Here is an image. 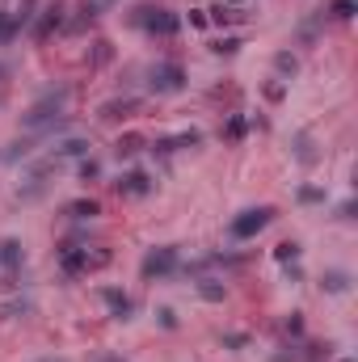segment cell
I'll list each match as a JSON object with an SVG mask.
<instances>
[{
  "label": "cell",
  "mask_w": 358,
  "mask_h": 362,
  "mask_svg": "<svg viewBox=\"0 0 358 362\" xmlns=\"http://www.w3.org/2000/svg\"><path fill=\"white\" fill-rule=\"evenodd\" d=\"M131 21L143 26L147 34H156V38H173V34L181 30V17L169 13V9H156V5H139V9L131 13Z\"/></svg>",
  "instance_id": "6da1fadb"
},
{
  "label": "cell",
  "mask_w": 358,
  "mask_h": 362,
  "mask_svg": "<svg viewBox=\"0 0 358 362\" xmlns=\"http://www.w3.org/2000/svg\"><path fill=\"white\" fill-rule=\"evenodd\" d=\"M147 89L152 93H181L186 89V68L173 64V60H161L147 68Z\"/></svg>",
  "instance_id": "7a4b0ae2"
},
{
  "label": "cell",
  "mask_w": 358,
  "mask_h": 362,
  "mask_svg": "<svg viewBox=\"0 0 358 362\" xmlns=\"http://www.w3.org/2000/svg\"><path fill=\"white\" fill-rule=\"evenodd\" d=\"M270 219H274V206H249V211H240V215L232 219L228 232H232V240H253Z\"/></svg>",
  "instance_id": "3957f363"
},
{
  "label": "cell",
  "mask_w": 358,
  "mask_h": 362,
  "mask_svg": "<svg viewBox=\"0 0 358 362\" xmlns=\"http://www.w3.org/2000/svg\"><path fill=\"white\" fill-rule=\"evenodd\" d=\"M177 266H181V262H177V248H169V244H165V248H152V253L143 257V278H147V282H152V278H173Z\"/></svg>",
  "instance_id": "277c9868"
},
{
  "label": "cell",
  "mask_w": 358,
  "mask_h": 362,
  "mask_svg": "<svg viewBox=\"0 0 358 362\" xmlns=\"http://www.w3.org/2000/svg\"><path fill=\"white\" fill-rule=\"evenodd\" d=\"M114 190H118L123 198H143V194H152V190H156V181H152L143 169H127V173L114 181Z\"/></svg>",
  "instance_id": "5b68a950"
},
{
  "label": "cell",
  "mask_w": 358,
  "mask_h": 362,
  "mask_svg": "<svg viewBox=\"0 0 358 362\" xmlns=\"http://www.w3.org/2000/svg\"><path fill=\"white\" fill-rule=\"evenodd\" d=\"M60 274H64V278L89 274V262H84V248H80V244H60Z\"/></svg>",
  "instance_id": "8992f818"
},
{
  "label": "cell",
  "mask_w": 358,
  "mask_h": 362,
  "mask_svg": "<svg viewBox=\"0 0 358 362\" xmlns=\"http://www.w3.org/2000/svg\"><path fill=\"white\" fill-rule=\"evenodd\" d=\"M139 110V97H114V101H106V106L97 110V118L101 123H123V118H131Z\"/></svg>",
  "instance_id": "52a82bcc"
},
{
  "label": "cell",
  "mask_w": 358,
  "mask_h": 362,
  "mask_svg": "<svg viewBox=\"0 0 358 362\" xmlns=\"http://www.w3.org/2000/svg\"><path fill=\"white\" fill-rule=\"evenodd\" d=\"M291 152H295V161H299L303 169H312V165L321 161V152H316V143H312L308 131H295V135H291Z\"/></svg>",
  "instance_id": "ba28073f"
},
{
  "label": "cell",
  "mask_w": 358,
  "mask_h": 362,
  "mask_svg": "<svg viewBox=\"0 0 358 362\" xmlns=\"http://www.w3.org/2000/svg\"><path fill=\"white\" fill-rule=\"evenodd\" d=\"M101 299H106V307H110V316H114V320H131V316H135V299H131V295L106 287V291H101Z\"/></svg>",
  "instance_id": "9c48e42d"
},
{
  "label": "cell",
  "mask_w": 358,
  "mask_h": 362,
  "mask_svg": "<svg viewBox=\"0 0 358 362\" xmlns=\"http://www.w3.org/2000/svg\"><path fill=\"white\" fill-rule=\"evenodd\" d=\"M84 161L89 156V139H80V135H72V139H60L55 147H51V161Z\"/></svg>",
  "instance_id": "30bf717a"
},
{
  "label": "cell",
  "mask_w": 358,
  "mask_h": 362,
  "mask_svg": "<svg viewBox=\"0 0 358 362\" xmlns=\"http://www.w3.org/2000/svg\"><path fill=\"white\" fill-rule=\"evenodd\" d=\"M64 215H68V219H76V224L97 219V215H101V202H97V198H76V202H68V206H64Z\"/></svg>",
  "instance_id": "8fae6325"
},
{
  "label": "cell",
  "mask_w": 358,
  "mask_h": 362,
  "mask_svg": "<svg viewBox=\"0 0 358 362\" xmlns=\"http://www.w3.org/2000/svg\"><path fill=\"white\" fill-rule=\"evenodd\" d=\"M34 147H38V135H21V139H13V143L5 147V161H9V165H21V161L34 156Z\"/></svg>",
  "instance_id": "7c38bea8"
},
{
  "label": "cell",
  "mask_w": 358,
  "mask_h": 362,
  "mask_svg": "<svg viewBox=\"0 0 358 362\" xmlns=\"http://www.w3.org/2000/svg\"><path fill=\"white\" fill-rule=\"evenodd\" d=\"M194 291H198V299H207V303H224V295H228V287L220 278H194Z\"/></svg>",
  "instance_id": "4fadbf2b"
},
{
  "label": "cell",
  "mask_w": 358,
  "mask_h": 362,
  "mask_svg": "<svg viewBox=\"0 0 358 362\" xmlns=\"http://www.w3.org/2000/svg\"><path fill=\"white\" fill-rule=\"evenodd\" d=\"M34 17H38V0H21V5L9 13V26H13V34H21V30L34 21Z\"/></svg>",
  "instance_id": "5bb4252c"
},
{
  "label": "cell",
  "mask_w": 358,
  "mask_h": 362,
  "mask_svg": "<svg viewBox=\"0 0 358 362\" xmlns=\"http://www.w3.org/2000/svg\"><path fill=\"white\" fill-rule=\"evenodd\" d=\"M60 21H64V9H60V5H51V9H42V17H38V21H34V38H38V42H42V38H46V34H51V30H55V26H60Z\"/></svg>",
  "instance_id": "9a60e30c"
},
{
  "label": "cell",
  "mask_w": 358,
  "mask_h": 362,
  "mask_svg": "<svg viewBox=\"0 0 358 362\" xmlns=\"http://www.w3.org/2000/svg\"><path fill=\"white\" fill-rule=\"evenodd\" d=\"M321 291L325 295H346L350 291V274L346 270H325L321 274Z\"/></svg>",
  "instance_id": "2e32d148"
},
{
  "label": "cell",
  "mask_w": 358,
  "mask_h": 362,
  "mask_svg": "<svg viewBox=\"0 0 358 362\" xmlns=\"http://www.w3.org/2000/svg\"><path fill=\"white\" fill-rule=\"evenodd\" d=\"M143 147H147V139H143V135H123V139L114 143V156H118V161H131L135 152H143Z\"/></svg>",
  "instance_id": "e0dca14e"
},
{
  "label": "cell",
  "mask_w": 358,
  "mask_h": 362,
  "mask_svg": "<svg viewBox=\"0 0 358 362\" xmlns=\"http://www.w3.org/2000/svg\"><path fill=\"white\" fill-rule=\"evenodd\" d=\"M110 60H114V46H110L106 38H97V42H93V55H89V68H106Z\"/></svg>",
  "instance_id": "ac0fdd59"
},
{
  "label": "cell",
  "mask_w": 358,
  "mask_h": 362,
  "mask_svg": "<svg viewBox=\"0 0 358 362\" xmlns=\"http://www.w3.org/2000/svg\"><path fill=\"white\" fill-rule=\"evenodd\" d=\"M299 257H303V244H299V240H283V244L274 248V262H283V266L299 262Z\"/></svg>",
  "instance_id": "d6986e66"
},
{
  "label": "cell",
  "mask_w": 358,
  "mask_h": 362,
  "mask_svg": "<svg viewBox=\"0 0 358 362\" xmlns=\"http://www.w3.org/2000/svg\"><path fill=\"white\" fill-rule=\"evenodd\" d=\"M207 21H215V26H236V21H244V9H228V5H215Z\"/></svg>",
  "instance_id": "ffe728a7"
},
{
  "label": "cell",
  "mask_w": 358,
  "mask_h": 362,
  "mask_svg": "<svg viewBox=\"0 0 358 362\" xmlns=\"http://www.w3.org/2000/svg\"><path fill=\"white\" fill-rule=\"evenodd\" d=\"M244 131H249V118H244V114H232V118L224 123V139H228V143H240Z\"/></svg>",
  "instance_id": "44dd1931"
},
{
  "label": "cell",
  "mask_w": 358,
  "mask_h": 362,
  "mask_svg": "<svg viewBox=\"0 0 358 362\" xmlns=\"http://www.w3.org/2000/svg\"><path fill=\"white\" fill-rule=\"evenodd\" d=\"M274 72H278L283 80H291V76L299 72V60L291 55V51H278V55H274Z\"/></svg>",
  "instance_id": "7402d4cb"
},
{
  "label": "cell",
  "mask_w": 358,
  "mask_h": 362,
  "mask_svg": "<svg viewBox=\"0 0 358 362\" xmlns=\"http://www.w3.org/2000/svg\"><path fill=\"white\" fill-rule=\"evenodd\" d=\"M30 312H34V303H30V299H13V303H5V312H0V316L21 320V316H30Z\"/></svg>",
  "instance_id": "603a6c76"
},
{
  "label": "cell",
  "mask_w": 358,
  "mask_h": 362,
  "mask_svg": "<svg viewBox=\"0 0 358 362\" xmlns=\"http://www.w3.org/2000/svg\"><path fill=\"white\" fill-rule=\"evenodd\" d=\"M303 206H316V202H325V190L321 185H299V194H295Z\"/></svg>",
  "instance_id": "cb8c5ba5"
},
{
  "label": "cell",
  "mask_w": 358,
  "mask_h": 362,
  "mask_svg": "<svg viewBox=\"0 0 358 362\" xmlns=\"http://www.w3.org/2000/svg\"><path fill=\"white\" fill-rule=\"evenodd\" d=\"M198 143H202V131H194V127L181 131V135H173V147H177V152H181V147H198Z\"/></svg>",
  "instance_id": "d4e9b609"
},
{
  "label": "cell",
  "mask_w": 358,
  "mask_h": 362,
  "mask_svg": "<svg viewBox=\"0 0 358 362\" xmlns=\"http://www.w3.org/2000/svg\"><path fill=\"white\" fill-rule=\"evenodd\" d=\"M84 262H89V270H106L110 266V248H97V253L84 248Z\"/></svg>",
  "instance_id": "484cf974"
},
{
  "label": "cell",
  "mask_w": 358,
  "mask_h": 362,
  "mask_svg": "<svg viewBox=\"0 0 358 362\" xmlns=\"http://www.w3.org/2000/svg\"><path fill=\"white\" fill-rule=\"evenodd\" d=\"M97 177H101V161L84 156V161H80V181H97Z\"/></svg>",
  "instance_id": "4316f807"
},
{
  "label": "cell",
  "mask_w": 358,
  "mask_h": 362,
  "mask_svg": "<svg viewBox=\"0 0 358 362\" xmlns=\"http://www.w3.org/2000/svg\"><path fill=\"white\" fill-rule=\"evenodd\" d=\"M329 13H333L337 21H350V17H354V0H333Z\"/></svg>",
  "instance_id": "83f0119b"
},
{
  "label": "cell",
  "mask_w": 358,
  "mask_h": 362,
  "mask_svg": "<svg viewBox=\"0 0 358 362\" xmlns=\"http://www.w3.org/2000/svg\"><path fill=\"white\" fill-rule=\"evenodd\" d=\"M106 9H110V0H84V9H80V17H89V21H93V17H101V13H106Z\"/></svg>",
  "instance_id": "f1b7e54d"
},
{
  "label": "cell",
  "mask_w": 358,
  "mask_h": 362,
  "mask_svg": "<svg viewBox=\"0 0 358 362\" xmlns=\"http://www.w3.org/2000/svg\"><path fill=\"white\" fill-rule=\"evenodd\" d=\"M240 46H244L240 38H220V42H215L211 51H215V55H236V51H240Z\"/></svg>",
  "instance_id": "f546056e"
},
{
  "label": "cell",
  "mask_w": 358,
  "mask_h": 362,
  "mask_svg": "<svg viewBox=\"0 0 358 362\" xmlns=\"http://www.w3.org/2000/svg\"><path fill=\"white\" fill-rule=\"evenodd\" d=\"M329 354H333V345L325 341V345H308V354H303V358H308V362H329Z\"/></svg>",
  "instance_id": "4dcf8cb0"
},
{
  "label": "cell",
  "mask_w": 358,
  "mask_h": 362,
  "mask_svg": "<svg viewBox=\"0 0 358 362\" xmlns=\"http://www.w3.org/2000/svg\"><path fill=\"white\" fill-rule=\"evenodd\" d=\"M262 93H266V101H283V97H287V80H270Z\"/></svg>",
  "instance_id": "1f68e13d"
},
{
  "label": "cell",
  "mask_w": 358,
  "mask_h": 362,
  "mask_svg": "<svg viewBox=\"0 0 358 362\" xmlns=\"http://www.w3.org/2000/svg\"><path fill=\"white\" fill-rule=\"evenodd\" d=\"M156 320H161V329H177V312H173V307H156Z\"/></svg>",
  "instance_id": "d6a6232c"
},
{
  "label": "cell",
  "mask_w": 358,
  "mask_h": 362,
  "mask_svg": "<svg viewBox=\"0 0 358 362\" xmlns=\"http://www.w3.org/2000/svg\"><path fill=\"white\" fill-rule=\"evenodd\" d=\"M283 329H287V337H299V333H303V316H299V312H291Z\"/></svg>",
  "instance_id": "836d02e7"
},
{
  "label": "cell",
  "mask_w": 358,
  "mask_h": 362,
  "mask_svg": "<svg viewBox=\"0 0 358 362\" xmlns=\"http://www.w3.org/2000/svg\"><path fill=\"white\" fill-rule=\"evenodd\" d=\"M17 34H13V26H9V13H0V46H5V42H13Z\"/></svg>",
  "instance_id": "e575fe53"
},
{
  "label": "cell",
  "mask_w": 358,
  "mask_h": 362,
  "mask_svg": "<svg viewBox=\"0 0 358 362\" xmlns=\"http://www.w3.org/2000/svg\"><path fill=\"white\" fill-rule=\"evenodd\" d=\"M244 341H249V337H244V333H224V345H228V350H240V345H244Z\"/></svg>",
  "instance_id": "d590c367"
},
{
  "label": "cell",
  "mask_w": 358,
  "mask_h": 362,
  "mask_svg": "<svg viewBox=\"0 0 358 362\" xmlns=\"http://www.w3.org/2000/svg\"><path fill=\"white\" fill-rule=\"evenodd\" d=\"M287 270V282H299L303 278V270H299V262H291V266H283Z\"/></svg>",
  "instance_id": "8d00e7d4"
},
{
  "label": "cell",
  "mask_w": 358,
  "mask_h": 362,
  "mask_svg": "<svg viewBox=\"0 0 358 362\" xmlns=\"http://www.w3.org/2000/svg\"><path fill=\"white\" fill-rule=\"evenodd\" d=\"M337 219H354V202H341L337 206Z\"/></svg>",
  "instance_id": "74e56055"
},
{
  "label": "cell",
  "mask_w": 358,
  "mask_h": 362,
  "mask_svg": "<svg viewBox=\"0 0 358 362\" xmlns=\"http://www.w3.org/2000/svg\"><path fill=\"white\" fill-rule=\"evenodd\" d=\"M97 362H127V358H114V354H97Z\"/></svg>",
  "instance_id": "f35d334b"
},
{
  "label": "cell",
  "mask_w": 358,
  "mask_h": 362,
  "mask_svg": "<svg viewBox=\"0 0 358 362\" xmlns=\"http://www.w3.org/2000/svg\"><path fill=\"white\" fill-rule=\"evenodd\" d=\"M5 76H9V72H5V68H0V80H5Z\"/></svg>",
  "instance_id": "ab89813d"
},
{
  "label": "cell",
  "mask_w": 358,
  "mask_h": 362,
  "mask_svg": "<svg viewBox=\"0 0 358 362\" xmlns=\"http://www.w3.org/2000/svg\"><path fill=\"white\" fill-rule=\"evenodd\" d=\"M341 362H354V358H341Z\"/></svg>",
  "instance_id": "60d3db41"
},
{
  "label": "cell",
  "mask_w": 358,
  "mask_h": 362,
  "mask_svg": "<svg viewBox=\"0 0 358 362\" xmlns=\"http://www.w3.org/2000/svg\"><path fill=\"white\" fill-rule=\"evenodd\" d=\"M232 5H240V0H232Z\"/></svg>",
  "instance_id": "b9f144b4"
},
{
  "label": "cell",
  "mask_w": 358,
  "mask_h": 362,
  "mask_svg": "<svg viewBox=\"0 0 358 362\" xmlns=\"http://www.w3.org/2000/svg\"><path fill=\"white\" fill-rule=\"evenodd\" d=\"M0 101H5V97H0Z\"/></svg>",
  "instance_id": "7bdbcfd3"
}]
</instances>
